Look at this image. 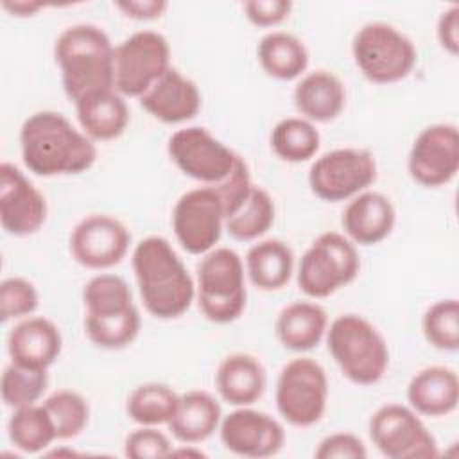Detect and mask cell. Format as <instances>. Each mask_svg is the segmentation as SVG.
<instances>
[{
    "label": "cell",
    "instance_id": "1",
    "mask_svg": "<svg viewBox=\"0 0 459 459\" xmlns=\"http://www.w3.org/2000/svg\"><path fill=\"white\" fill-rule=\"evenodd\" d=\"M23 165L36 176H75L91 169L97 147L90 136L72 126L59 111L29 115L20 129Z\"/></svg>",
    "mask_w": 459,
    "mask_h": 459
},
{
    "label": "cell",
    "instance_id": "2",
    "mask_svg": "<svg viewBox=\"0 0 459 459\" xmlns=\"http://www.w3.org/2000/svg\"><path fill=\"white\" fill-rule=\"evenodd\" d=\"M131 265L142 305L152 317L169 321L190 308L195 281L167 238H142L133 249Z\"/></svg>",
    "mask_w": 459,
    "mask_h": 459
},
{
    "label": "cell",
    "instance_id": "3",
    "mask_svg": "<svg viewBox=\"0 0 459 459\" xmlns=\"http://www.w3.org/2000/svg\"><path fill=\"white\" fill-rule=\"evenodd\" d=\"M54 59L72 102L95 91L115 90V47L100 27L75 23L63 29L54 43Z\"/></svg>",
    "mask_w": 459,
    "mask_h": 459
},
{
    "label": "cell",
    "instance_id": "4",
    "mask_svg": "<svg viewBox=\"0 0 459 459\" xmlns=\"http://www.w3.org/2000/svg\"><path fill=\"white\" fill-rule=\"evenodd\" d=\"M326 346L341 373L357 385L380 382L389 368V348L373 323L342 314L326 328Z\"/></svg>",
    "mask_w": 459,
    "mask_h": 459
},
{
    "label": "cell",
    "instance_id": "5",
    "mask_svg": "<svg viewBox=\"0 0 459 459\" xmlns=\"http://www.w3.org/2000/svg\"><path fill=\"white\" fill-rule=\"evenodd\" d=\"M195 299L201 314L217 325L233 323L246 308V267L231 247L204 253L195 271Z\"/></svg>",
    "mask_w": 459,
    "mask_h": 459
},
{
    "label": "cell",
    "instance_id": "6",
    "mask_svg": "<svg viewBox=\"0 0 459 459\" xmlns=\"http://www.w3.org/2000/svg\"><path fill=\"white\" fill-rule=\"evenodd\" d=\"M359 271L360 258L355 244L342 233L325 231L303 253L296 281L305 296L323 299L350 285Z\"/></svg>",
    "mask_w": 459,
    "mask_h": 459
},
{
    "label": "cell",
    "instance_id": "7",
    "mask_svg": "<svg viewBox=\"0 0 459 459\" xmlns=\"http://www.w3.org/2000/svg\"><path fill=\"white\" fill-rule=\"evenodd\" d=\"M351 56L360 74L375 84L405 79L418 59L411 38L385 22L364 23L353 36Z\"/></svg>",
    "mask_w": 459,
    "mask_h": 459
},
{
    "label": "cell",
    "instance_id": "8",
    "mask_svg": "<svg viewBox=\"0 0 459 459\" xmlns=\"http://www.w3.org/2000/svg\"><path fill=\"white\" fill-rule=\"evenodd\" d=\"M274 402L280 416L292 427L316 425L328 403V378L325 368L310 357L289 360L276 378Z\"/></svg>",
    "mask_w": 459,
    "mask_h": 459
},
{
    "label": "cell",
    "instance_id": "9",
    "mask_svg": "<svg viewBox=\"0 0 459 459\" xmlns=\"http://www.w3.org/2000/svg\"><path fill=\"white\" fill-rule=\"evenodd\" d=\"M377 179L373 152L359 147L333 149L310 165L308 186L316 197L326 203H341L368 190Z\"/></svg>",
    "mask_w": 459,
    "mask_h": 459
},
{
    "label": "cell",
    "instance_id": "10",
    "mask_svg": "<svg viewBox=\"0 0 459 459\" xmlns=\"http://www.w3.org/2000/svg\"><path fill=\"white\" fill-rule=\"evenodd\" d=\"M115 90L140 99L169 68L170 45L156 30H136L115 47Z\"/></svg>",
    "mask_w": 459,
    "mask_h": 459
},
{
    "label": "cell",
    "instance_id": "11",
    "mask_svg": "<svg viewBox=\"0 0 459 459\" xmlns=\"http://www.w3.org/2000/svg\"><path fill=\"white\" fill-rule=\"evenodd\" d=\"M371 443L389 459L437 457L436 437L427 430L418 412L402 403L378 407L368 423Z\"/></svg>",
    "mask_w": 459,
    "mask_h": 459
},
{
    "label": "cell",
    "instance_id": "12",
    "mask_svg": "<svg viewBox=\"0 0 459 459\" xmlns=\"http://www.w3.org/2000/svg\"><path fill=\"white\" fill-rule=\"evenodd\" d=\"M167 152L186 178L210 186L226 179L240 158L201 126H188L172 133L167 142Z\"/></svg>",
    "mask_w": 459,
    "mask_h": 459
},
{
    "label": "cell",
    "instance_id": "13",
    "mask_svg": "<svg viewBox=\"0 0 459 459\" xmlns=\"http://www.w3.org/2000/svg\"><path fill=\"white\" fill-rule=\"evenodd\" d=\"M224 210L217 190L203 185L179 195L172 210V230L179 246L190 255L215 247L224 230Z\"/></svg>",
    "mask_w": 459,
    "mask_h": 459
},
{
    "label": "cell",
    "instance_id": "14",
    "mask_svg": "<svg viewBox=\"0 0 459 459\" xmlns=\"http://www.w3.org/2000/svg\"><path fill=\"white\" fill-rule=\"evenodd\" d=\"M407 170L411 178L427 188L450 183L459 170V131L454 124H430L414 138Z\"/></svg>",
    "mask_w": 459,
    "mask_h": 459
},
{
    "label": "cell",
    "instance_id": "15",
    "mask_svg": "<svg viewBox=\"0 0 459 459\" xmlns=\"http://www.w3.org/2000/svg\"><path fill=\"white\" fill-rule=\"evenodd\" d=\"M131 233L122 221L108 213H91L81 219L70 235V253L86 269H109L127 255Z\"/></svg>",
    "mask_w": 459,
    "mask_h": 459
},
{
    "label": "cell",
    "instance_id": "16",
    "mask_svg": "<svg viewBox=\"0 0 459 459\" xmlns=\"http://www.w3.org/2000/svg\"><path fill=\"white\" fill-rule=\"evenodd\" d=\"M219 437L226 450L242 457H271L285 443L283 425L267 412L247 407H235L222 416Z\"/></svg>",
    "mask_w": 459,
    "mask_h": 459
},
{
    "label": "cell",
    "instance_id": "17",
    "mask_svg": "<svg viewBox=\"0 0 459 459\" xmlns=\"http://www.w3.org/2000/svg\"><path fill=\"white\" fill-rule=\"evenodd\" d=\"M47 199L13 163L0 165V224L13 237H29L47 221Z\"/></svg>",
    "mask_w": 459,
    "mask_h": 459
},
{
    "label": "cell",
    "instance_id": "18",
    "mask_svg": "<svg viewBox=\"0 0 459 459\" xmlns=\"http://www.w3.org/2000/svg\"><path fill=\"white\" fill-rule=\"evenodd\" d=\"M140 106L163 124H183L201 109L197 84L170 66L140 99Z\"/></svg>",
    "mask_w": 459,
    "mask_h": 459
},
{
    "label": "cell",
    "instance_id": "19",
    "mask_svg": "<svg viewBox=\"0 0 459 459\" xmlns=\"http://www.w3.org/2000/svg\"><path fill=\"white\" fill-rule=\"evenodd\" d=\"M63 337L56 323L43 316H29L16 323L7 335L11 362L29 369L47 371L61 355Z\"/></svg>",
    "mask_w": 459,
    "mask_h": 459
},
{
    "label": "cell",
    "instance_id": "20",
    "mask_svg": "<svg viewBox=\"0 0 459 459\" xmlns=\"http://www.w3.org/2000/svg\"><path fill=\"white\" fill-rule=\"evenodd\" d=\"M396 222L391 199L375 190H364L346 204L341 224L346 237L359 246H375L387 238Z\"/></svg>",
    "mask_w": 459,
    "mask_h": 459
},
{
    "label": "cell",
    "instance_id": "21",
    "mask_svg": "<svg viewBox=\"0 0 459 459\" xmlns=\"http://www.w3.org/2000/svg\"><path fill=\"white\" fill-rule=\"evenodd\" d=\"M265 385L267 375L262 362L247 353H231L215 369V389L233 407L253 405L262 398Z\"/></svg>",
    "mask_w": 459,
    "mask_h": 459
},
{
    "label": "cell",
    "instance_id": "22",
    "mask_svg": "<svg viewBox=\"0 0 459 459\" xmlns=\"http://www.w3.org/2000/svg\"><path fill=\"white\" fill-rule=\"evenodd\" d=\"M407 402L423 416H446L459 403V378L448 366H427L407 385Z\"/></svg>",
    "mask_w": 459,
    "mask_h": 459
},
{
    "label": "cell",
    "instance_id": "23",
    "mask_svg": "<svg viewBox=\"0 0 459 459\" xmlns=\"http://www.w3.org/2000/svg\"><path fill=\"white\" fill-rule=\"evenodd\" d=\"M298 113L308 122L335 120L346 106V88L342 81L328 70L305 74L292 91Z\"/></svg>",
    "mask_w": 459,
    "mask_h": 459
},
{
    "label": "cell",
    "instance_id": "24",
    "mask_svg": "<svg viewBox=\"0 0 459 459\" xmlns=\"http://www.w3.org/2000/svg\"><path fill=\"white\" fill-rule=\"evenodd\" d=\"M74 106L81 131L93 142L115 140L124 134L129 124V108L117 90L90 93Z\"/></svg>",
    "mask_w": 459,
    "mask_h": 459
},
{
    "label": "cell",
    "instance_id": "25",
    "mask_svg": "<svg viewBox=\"0 0 459 459\" xmlns=\"http://www.w3.org/2000/svg\"><path fill=\"white\" fill-rule=\"evenodd\" d=\"M328 316L316 301H292L276 317L274 332L280 344L290 351H310L326 335Z\"/></svg>",
    "mask_w": 459,
    "mask_h": 459
},
{
    "label": "cell",
    "instance_id": "26",
    "mask_svg": "<svg viewBox=\"0 0 459 459\" xmlns=\"http://www.w3.org/2000/svg\"><path fill=\"white\" fill-rule=\"evenodd\" d=\"M221 420V403L210 393L192 389L179 394L176 412L167 427L178 441L195 445L213 436V432L219 430Z\"/></svg>",
    "mask_w": 459,
    "mask_h": 459
},
{
    "label": "cell",
    "instance_id": "27",
    "mask_svg": "<svg viewBox=\"0 0 459 459\" xmlns=\"http://www.w3.org/2000/svg\"><path fill=\"white\" fill-rule=\"evenodd\" d=\"M249 281L265 292L283 289L294 273V253L280 238H265L253 244L244 258Z\"/></svg>",
    "mask_w": 459,
    "mask_h": 459
},
{
    "label": "cell",
    "instance_id": "28",
    "mask_svg": "<svg viewBox=\"0 0 459 459\" xmlns=\"http://www.w3.org/2000/svg\"><path fill=\"white\" fill-rule=\"evenodd\" d=\"M256 57L262 70L278 81H294L308 66V50L305 43L285 30L267 32L256 47Z\"/></svg>",
    "mask_w": 459,
    "mask_h": 459
},
{
    "label": "cell",
    "instance_id": "29",
    "mask_svg": "<svg viewBox=\"0 0 459 459\" xmlns=\"http://www.w3.org/2000/svg\"><path fill=\"white\" fill-rule=\"evenodd\" d=\"M7 436L13 446L25 454L43 452L57 439L56 427L43 403L13 409L7 421Z\"/></svg>",
    "mask_w": 459,
    "mask_h": 459
},
{
    "label": "cell",
    "instance_id": "30",
    "mask_svg": "<svg viewBox=\"0 0 459 459\" xmlns=\"http://www.w3.org/2000/svg\"><path fill=\"white\" fill-rule=\"evenodd\" d=\"M269 143L280 160L287 163H303L312 160L319 151L321 134L307 118L287 117L273 127Z\"/></svg>",
    "mask_w": 459,
    "mask_h": 459
},
{
    "label": "cell",
    "instance_id": "31",
    "mask_svg": "<svg viewBox=\"0 0 459 459\" xmlns=\"http://www.w3.org/2000/svg\"><path fill=\"white\" fill-rule=\"evenodd\" d=\"M179 394L167 384L145 382L136 385L126 402L131 421L147 427L167 425L176 412Z\"/></svg>",
    "mask_w": 459,
    "mask_h": 459
},
{
    "label": "cell",
    "instance_id": "32",
    "mask_svg": "<svg viewBox=\"0 0 459 459\" xmlns=\"http://www.w3.org/2000/svg\"><path fill=\"white\" fill-rule=\"evenodd\" d=\"M276 208L271 194L262 186H253L242 206L226 219L224 228L240 242H253L265 235L274 224Z\"/></svg>",
    "mask_w": 459,
    "mask_h": 459
},
{
    "label": "cell",
    "instance_id": "33",
    "mask_svg": "<svg viewBox=\"0 0 459 459\" xmlns=\"http://www.w3.org/2000/svg\"><path fill=\"white\" fill-rule=\"evenodd\" d=\"M142 319L136 305L120 314L88 316L84 314V332L88 339L102 350H122L140 333Z\"/></svg>",
    "mask_w": 459,
    "mask_h": 459
},
{
    "label": "cell",
    "instance_id": "34",
    "mask_svg": "<svg viewBox=\"0 0 459 459\" xmlns=\"http://www.w3.org/2000/svg\"><path fill=\"white\" fill-rule=\"evenodd\" d=\"M82 303L88 316L120 314L134 307L127 281L118 274L100 273L90 278L82 289Z\"/></svg>",
    "mask_w": 459,
    "mask_h": 459
},
{
    "label": "cell",
    "instance_id": "35",
    "mask_svg": "<svg viewBox=\"0 0 459 459\" xmlns=\"http://www.w3.org/2000/svg\"><path fill=\"white\" fill-rule=\"evenodd\" d=\"M43 407L52 418L57 439H72L88 425L90 405L86 398L74 389L54 391L45 398Z\"/></svg>",
    "mask_w": 459,
    "mask_h": 459
},
{
    "label": "cell",
    "instance_id": "36",
    "mask_svg": "<svg viewBox=\"0 0 459 459\" xmlns=\"http://www.w3.org/2000/svg\"><path fill=\"white\" fill-rule=\"evenodd\" d=\"M425 341L441 351H457L459 348V303L446 298L432 303L421 317Z\"/></svg>",
    "mask_w": 459,
    "mask_h": 459
},
{
    "label": "cell",
    "instance_id": "37",
    "mask_svg": "<svg viewBox=\"0 0 459 459\" xmlns=\"http://www.w3.org/2000/svg\"><path fill=\"white\" fill-rule=\"evenodd\" d=\"M48 387V373L29 369L20 364H7L2 373L0 393L7 407L18 409L36 403Z\"/></svg>",
    "mask_w": 459,
    "mask_h": 459
},
{
    "label": "cell",
    "instance_id": "38",
    "mask_svg": "<svg viewBox=\"0 0 459 459\" xmlns=\"http://www.w3.org/2000/svg\"><path fill=\"white\" fill-rule=\"evenodd\" d=\"M38 305L39 294L27 278L11 276L0 283V317L4 323L29 317Z\"/></svg>",
    "mask_w": 459,
    "mask_h": 459
},
{
    "label": "cell",
    "instance_id": "39",
    "mask_svg": "<svg viewBox=\"0 0 459 459\" xmlns=\"http://www.w3.org/2000/svg\"><path fill=\"white\" fill-rule=\"evenodd\" d=\"M222 203V210H224V217H231L240 206L242 203L247 199L249 192L253 190V181H251V172L249 167L246 163V160L240 156L233 167V170L226 176V179H222L217 185H212Z\"/></svg>",
    "mask_w": 459,
    "mask_h": 459
},
{
    "label": "cell",
    "instance_id": "40",
    "mask_svg": "<svg viewBox=\"0 0 459 459\" xmlns=\"http://www.w3.org/2000/svg\"><path fill=\"white\" fill-rule=\"evenodd\" d=\"M172 452L170 439L156 427L140 425L124 441V454L131 459H160Z\"/></svg>",
    "mask_w": 459,
    "mask_h": 459
},
{
    "label": "cell",
    "instance_id": "41",
    "mask_svg": "<svg viewBox=\"0 0 459 459\" xmlns=\"http://www.w3.org/2000/svg\"><path fill=\"white\" fill-rule=\"evenodd\" d=\"M314 455L317 459H366L368 450L359 436L351 432H333L319 441Z\"/></svg>",
    "mask_w": 459,
    "mask_h": 459
},
{
    "label": "cell",
    "instance_id": "42",
    "mask_svg": "<svg viewBox=\"0 0 459 459\" xmlns=\"http://www.w3.org/2000/svg\"><path fill=\"white\" fill-rule=\"evenodd\" d=\"M244 16L255 27H276L285 22L292 11L289 0H249L242 5Z\"/></svg>",
    "mask_w": 459,
    "mask_h": 459
},
{
    "label": "cell",
    "instance_id": "43",
    "mask_svg": "<svg viewBox=\"0 0 459 459\" xmlns=\"http://www.w3.org/2000/svg\"><path fill=\"white\" fill-rule=\"evenodd\" d=\"M436 34L439 45L452 56H457L459 52V7L450 5L445 9L436 25Z\"/></svg>",
    "mask_w": 459,
    "mask_h": 459
},
{
    "label": "cell",
    "instance_id": "44",
    "mask_svg": "<svg viewBox=\"0 0 459 459\" xmlns=\"http://www.w3.org/2000/svg\"><path fill=\"white\" fill-rule=\"evenodd\" d=\"M115 7L131 20L149 22L163 16V13L169 9V4L165 0H122L117 2Z\"/></svg>",
    "mask_w": 459,
    "mask_h": 459
},
{
    "label": "cell",
    "instance_id": "45",
    "mask_svg": "<svg viewBox=\"0 0 459 459\" xmlns=\"http://www.w3.org/2000/svg\"><path fill=\"white\" fill-rule=\"evenodd\" d=\"M2 7L5 11H9L13 16L18 18H27V16H34L38 11L45 9L43 2H23V0H16V2H2Z\"/></svg>",
    "mask_w": 459,
    "mask_h": 459
}]
</instances>
